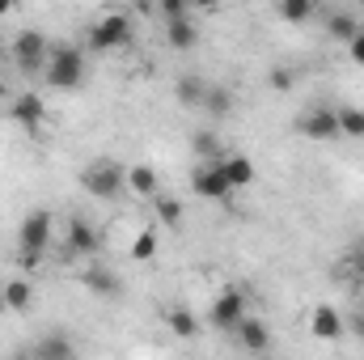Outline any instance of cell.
I'll return each mask as SVG.
<instances>
[{
    "mask_svg": "<svg viewBox=\"0 0 364 360\" xmlns=\"http://www.w3.org/2000/svg\"><path fill=\"white\" fill-rule=\"evenodd\" d=\"M352 331H356V335H364V314H360V318H352Z\"/></svg>",
    "mask_w": 364,
    "mask_h": 360,
    "instance_id": "cell-32",
    "label": "cell"
},
{
    "mask_svg": "<svg viewBox=\"0 0 364 360\" xmlns=\"http://www.w3.org/2000/svg\"><path fill=\"white\" fill-rule=\"evenodd\" d=\"M38 356H47V360H68L77 348H73V339H64L60 331H51V335H43L38 339V348H34Z\"/></svg>",
    "mask_w": 364,
    "mask_h": 360,
    "instance_id": "cell-18",
    "label": "cell"
},
{
    "mask_svg": "<svg viewBox=\"0 0 364 360\" xmlns=\"http://www.w3.org/2000/svg\"><path fill=\"white\" fill-rule=\"evenodd\" d=\"M191 149H195V157H203V162H225V149H220V136H216V132H195Z\"/></svg>",
    "mask_w": 364,
    "mask_h": 360,
    "instance_id": "cell-20",
    "label": "cell"
},
{
    "mask_svg": "<svg viewBox=\"0 0 364 360\" xmlns=\"http://www.w3.org/2000/svg\"><path fill=\"white\" fill-rule=\"evenodd\" d=\"M9 119H13L17 127H26V132H38V127L47 123V102H43L38 93H17V97L9 102Z\"/></svg>",
    "mask_w": 364,
    "mask_h": 360,
    "instance_id": "cell-8",
    "label": "cell"
},
{
    "mask_svg": "<svg viewBox=\"0 0 364 360\" xmlns=\"http://www.w3.org/2000/svg\"><path fill=\"white\" fill-rule=\"evenodd\" d=\"M191 4H195V9H216L220 0H191Z\"/></svg>",
    "mask_w": 364,
    "mask_h": 360,
    "instance_id": "cell-31",
    "label": "cell"
},
{
    "mask_svg": "<svg viewBox=\"0 0 364 360\" xmlns=\"http://www.w3.org/2000/svg\"><path fill=\"white\" fill-rule=\"evenodd\" d=\"M174 93H178L182 106H203V93H208V81L203 77H178V85H174Z\"/></svg>",
    "mask_w": 364,
    "mask_h": 360,
    "instance_id": "cell-19",
    "label": "cell"
},
{
    "mask_svg": "<svg viewBox=\"0 0 364 360\" xmlns=\"http://www.w3.org/2000/svg\"><path fill=\"white\" fill-rule=\"evenodd\" d=\"M127 191L140 195V199H153V195H157V174H153L149 166H132V170H127Z\"/></svg>",
    "mask_w": 364,
    "mask_h": 360,
    "instance_id": "cell-17",
    "label": "cell"
},
{
    "mask_svg": "<svg viewBox=\"0 0 364 360\" xmlns=\"http://www.w3.org/2000/svg\"><path fill=\"white\" fill-rule=\"evenodd\" d=\"M339 136H364V110L360 106H343L339 110Z\"/></svg>",
    "mask_w": 364,
    "mask_h": 360,
    "instance_id": "cell-24",
    "label": "cell"
},
{
    "mask_svg": "<svg viewBox=\"0 0 364 360\" xmlns=\"http://www.w3.org/2000/svg\"><path fill=\"white\" fill-rule=\"evenodd\" d=\"M157 9H161V17H182L191 9V0H157Z\"/></svg>",
    "mask_w": 364,
    "mask_h": 360,
    "instance_id": "cell-29",
    "label": "cell"
},
{
    "mask_svg": "<svg viewBox=\"0 0 364 360\" xmlns=\"http://www.w3.org/2000/svg\"><path fill=\"white\" fill-rule=\"evenodd\" d=\"M225 174H229V182H233V191L237 186H250L255 182V166H250V157H237V153H225Z\"/></svg>",
    "mask_w": 364,
    "mask_h": 360,
    "instance_id": "cell-16",
    "label": "cell"
},
{
    "mask_svg": "<svg viewBox=\"0 0 364 360\" xmlns=\"http://www.w3.org/2000/svg\"><path fill=\"white\" fill-rule=\"evenodd\" d=\"M267 85H272L275 93H288L292 85H296V73H292V68H279V64H275L272 73H267Z\"/></svg>",
    "mask_w": 364,
    "mask_h": 360,
    "instance_id": "cell-28",
    "label": "cell"
},
{
    "mask_svg": "<svg viewBox=\"0 0 364 360\" xmlns=\"http://www.w3.org/2000/svg\"><path fill=\"white\" fill-rule=\"evenodd\" d=\"M170 331L182 335V339H191V335H199V322H195L191 309H174V314H170Z\"/></svg>",
    "mask_w": 364,
    "mask_h": 360,
    "instance_id": "cell-26",
    "label": "cell"
},
{
    "mask_svg": "<svg viewBox=\"0 0 364 360\" xmlns=\"http://www.w3.org/2000/svg\"><path fill=\"white\" fill-rule=\"evenodd\" d=\"M0 97H4V85H0Z\"/></svg>",
    "mask_w": 364,
    "mask_h": 360,
    "instance_id": "cell-35",
    "label": "cell"
},
{
    "mask_svg": "<svg viewBox=\"0 0 364 360\" xmlns=\"http://www.w3.org/2000/svg\"><path fill=\"white\" fill-rule=\"evenodd\" d=\"M242 318H246V292H242V288H225V292L212 301V309H208V322H212L216 331H225V335H233Z\"/></svg>",
    "mask_w": 364,
    "mask_h": 360,
    "instance_id": "cell-6",
    "label": "cell"
},
{
    "mask_svg": "<svg viewBox=\"0 0 364 360\" xmlns=\"http://www.w3.org/2000/svg\"><path fill=\"white\" fill-rule=\"evenodd\" d=\"M233 335H237V344H242L246 352H267V348H272V331H267L259 318H242Z\"/></svg>",
    "mask_w": 364,
    "mask_h": 360,
    "instance_id": "cell-14",
    "label": "cell"
},
{
    "mask_svg": "<svg viewBox=\"0 0 364 360\" xmlns=\"http://www.w3.org/2000/svg\"><path fill=\"white\" fill-rule=\"evenodd\" d=\"M356 30H360V21H356L352 13H335V17H331V34H335V38L352 43V38H356Z\"/></svg>",
    "mask_w": 364,
    "mask_h": 360,
    "instance_id": "cell-25",
    "label": "cell"
},
{
    "mask_svg": "<svg viewBox=\"0 0 364 360\" xmlns=\"http://www.w3.org/2000/svg\"><path fill=\"white\" fill-rule=\"evenodd\" d=\"M166 43H170L174 51H191V47L199 43V30H195L191 13H182V17H166Z\"/></svg>",
    "mask_w": 364,
    "mask_h": 360,
    "instance_id": "cell-12",
    "label": "cell"
},
{
    "mask_svg": "<svg viewBox=\"0 0 364 360\" xmlns=\"http://www.w3.org/2000/svg\"><path fill=\"white\" fill-rule=\"evenodd\" d=\"M348 51H352V60H356V64L364 68V30H356V38L348 43Z\"/></svg>",
    "mask_w": 364,
    "mask_h": 360,
    "instance_id": "cell-30",
    "label": "cell"
},
{
    "mask_svg": "<svg viewBox=\"0 0 364 360\" xmlns=\"http://www.w3.org/2000/svg\"><path fill=\"white\" fill-rule=\"evenodd\" d=\"M296 127H301V136H309V140H335V136H339V110H331V106L305 110Z\"/></svg>",
    "mask_w": 364,
    "mask_h": 360,
    "instance_id": "cell-9",
    "label": "cell"
},
{
    "mask_svg": "<svg viewBox=\"0 0 364 360\" xmlns=\"http://www.w3.org/2000/svg\"><path fill=\"white\" fill-rule=\"evenodd\" d=\"M0 292H4V305H9V309H30V301H34L30 280H9Z\"/></svg>",
    "mask_w": 364,
    "mask_h": 360,
    "instance_id": "cell-21",
    "label": "cell"
},
{
    "mask_svg": "<svg viewBox=\"0 0 364 360\" xmlns=\"http://www.w3.org/2000/svg\"><path fill=\"white\" fill-rule=\"evenodd\" d=\"M9 9H13V0H0V17H4V13H9Z\"/></svg>",
    "mask_w": 364,
    "mask_h": 360,
    "instance_id": "cell-33",
    "label": "cell"
},
{
    "mask_svg": "<svg viewBox=\"0 0 364 360\" xmlns=\"http://www.w3.org/2000/svg\"><path fill=\"white\" fill-rule=\"evenodd\" d=\"M43 73H47L51 90H81V81H85V55H81V47L55 43L47 51V68Z\"/></svg>",
    "mask_w": 364,
    "mask_h": 360,
    "instance_id": "cell-2",
    "label": "cell"
},
{
    "mask_svg": "<svg viewBox=\"0 0 364 360\" xmlns=\"http://www.w3.org/2000/svg\"><path fill=\"white\" fill-rule=\"evenodd\" d=\"M93 250H97V229H93L90 221H81V216L68 221V255H73V259H77V255L90 259Z\"/></svg>",
    "mask_w": 364,
    "mask_h": 360,
    "instance_id": "cell-11",
    "label": "cell"
},
{
    "mask_svg": "<svg viewBox=\"0 0 364 360\" xmlns=\"http://www.w3.org/2000/svg\"><path fill=\"white\" fill-rule=\"evenodd\" d=\"M81 186L90 191L93 199H119L127 191V170L114 157H97L93 166L81 170Z\"/></svg>",
    "mask_w": 364,
    "mask_h": 360,
    "instance_id": "cell-3",
    "label": "cell"
},
{
    "mask_svg": "<svg viewBox=\"0 0 364 360\" xmlns=\"http://www.w3.org/2000/svg\"><path fill=\"white\" fill-rule=\"evenodd\" d=\"M191 191H195L199 199H229V195H233V182H229V174H225L220 162H203V166L195 170V179H191Z\"/></svg>",
    "mask_w": 364,
    "mask_h": 360,
    "instance_id": "cell-7",
    "label": "cell"
},
{
    "mask_svg": "<svg viewBox=\"0 0 364 360\" xmlns=\"http://www.w3.org/2000/svg\"><path fill=\"white\" fill-rule=\"evenodd\" d=\"M314 13H318V0H279V17H284V21H292V26L309 21Z\"/></svg>",
    "mask_w": 364,
    "mask_h": 360,
    "instance_id": "cell-22",
    "label": "cell"
},
{
    "mask_svg": "<svg viewBox=\"0 0 364 360\" xmlns=\"http://www.w3.org/2000/svg\"><path fill=\"white\" fill-rule=\"evenodd\" d=\"M81 284L90 288L93 297H102V301H119V297H123V280H119L114 271H106V268H90L85 275H81Z\"/></svg>",
    "mask_w": 364,
    "mask_h": 360,
    "instance_id": "cell-10",
    "label": "cell"
},
{
    "mask_svg": "<svg viewBox=\"0 0 364 360\" xmlns=\"http://www.w3.org/2000/svg\"><path fill=\"white\" fill-rule=\"evenodd\" d=\"M136 30H132V17L127 13H106L90 26V51H123L132 47Z\"/></svg>",
    "mask_w": 364,
    "mask_h": 360,
    "instance_id": "cell-4",
    "label": "cell"
},
{
    "mask_svg": "<svg viewBox=\"0 0 364 360\" xmlns=\"http://www.w3.org/2000/svg\"><path fill=\"white\" fill-rule=\"evenodd\" d=\"M153 255H157V233H153V229H144V233H140V238L132 242V259H140V263H149Z\"/></svg>",
    "mask_w": 364,
    "mask_h": 360,
    "instance_id": "cell-27",
    "label": "cell"
},
{
    "mask_svg": "<svg viewBox=\"0 0 364 360\" xmlns=\"http://www.w3.org/2000/svg\"><path fill=\"white\" fill-rule=\"evenodd\" d=\"M203 110L220 123V119H229L233 115V90L229 85H208V93H203Z\"/></svg>",
    "mask_w": 364,
    "mask_h": 360,
    "instance_id": "cell-15",
    "label": "cell"
},
{
    "mask_svg": "<svg viewBox=\"0 0 364 360\" xmlns=\"http://www.w3.org/2000/svg\"><path fill=\"white\" fill-rule=\"evenodd\" d=\"M360 250H364V238H360Z\"/></svg>",
    "mask_w": 364,
    "mask_h": 360,
    "instance_id": "cell-36",
    "label": "cell"
},
{
    "mask_svg": "<svg viewBox=\"0 0 364 360\" xmlns=\"http://www.w3.org/2000/svg\"><path fill=\"white\" fill-rule=\"evenodd\" d=\"M51 212H43V208H34V212H26V221H21V229H17V263L26 271H34L43 263V255H47V246H51Z\"/></svg>",
    "mask_w": 364,
    "mask_h": 360,
    "instance_id": "cell-1",
    "label": "cell"
},
{
    "mask_svg": "<svg viewBox=\"0 0 364 360\" xmlns=\"http://www.w3.org/2000/svg\"><path fill=\"white\" fill-rule=\"evenodd\" d=\"M47 51H51V43H47L38 30H21V34L13 38V64H17L26 77H38V73L47 68Z\"/></svg>",
    "mask_w": 364,
    "mask_h": 360,
    "instance_id": "cell-5",
    "label": "cell"
},
{
    "mask_svg": "<svg viewBox=\"0 0 364 360\" xmlns=\"http://www.w3.org/2000/svg\"><path fill=\"white\" fill-rule=\"evenodd\" d=\"M4 309H9V305H4V292H0V314H4Z\"/></svg>",
    "mask_w": 364,
    "mask_h": 360,
    "instance_id": "cell-34",
    "label": "cell"
},
{
    "mask_svg": "<svg viewBox=\"0 0 364 360\" xmlns=\"http://www.w3.org/2000/svg\"><path fill=\"white\" fill-rule=\"evenodd\" d=\"M153 203H157V216H161V225H170V229H182V203L178 199H170V195H153Z\"/></svg>",
    "mask_w": 364,
    "mask_h": 360,
    "instance_id": "cell-23",
    "label": "cell"
},
{
    "mask_svg": "<svg viewBox=\"0 0 364 360\" xmlns=\"http://www.w3.org/2000/svg\"><path fill=\"white\" fill-rule=\"evenodd\" d=\"M309 331H314L318 339H339V335H343V314H339L335 305H318V309L309 314Z\"/></svg>",
    "mask_w": 364,
    "mask_h": 360,
    "instance_id": "cell-13",
    "label": "cell"
}]
</instances>
